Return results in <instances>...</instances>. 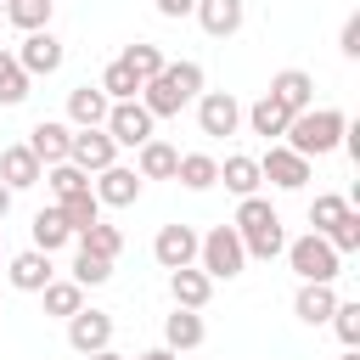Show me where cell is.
Listing matches in <instances>:
<instances>
[{"mask_svg": "<svg viewBox=\"0 0 360 360\" xmlns=\"http://www.w3.org/2000/svg\"><path fill=\"white\" fill-rule=\"evenodd\" d=\"M332 309H338L332 281H304V287H298V298H292V315H298L304 326H326V321H332Z\"/></svg>", "mask_w": 360, "mask_h": 360, "instance_id": "d6986e66", "label": "cell"}, {"mask_svg": "<svg viewBox=\"0 0 360 360\" xmlns=\"http://www.w3.org/2000/svg\"><path fill=\"white\" fill-rule=\"evenodd\" d=\"M68 343H73L79 354L112 349V315H107V309H79V315H68Z\"/></svg>", "mask_w": 360, "mask_h": 360, "instance_id": "7c38bea8", "label": "cell"}, {"mask_svg": "<svg viewBox=\"0 0 360 360\" xmlns=\"http://www.w3.org/2000/svg\"><path fill=\"white\" fill-rule=\"evenodd\" d=\"M39 298H45V315H62V321L84 309V287H79V281H51Z\"/></svg>", "mask_w": 360, "mask_h": 360, "instance_id": "1f68e13d", "label": "cell"}, {"mask_svg": "<svg viewBox=\"0 0 360 360\" xmlns=\"http://www.w3.org/2000/svg\"><path fill=\"white\" fill-rule=\"evenodd\" d=\"M242 264H248V253H242V236L231 225H214L197 236V270L208 281H231V276H242Z\"/></svg>", "mask_w": 360, "mask_h": 360, "instance_id": "277c9868", "label": "cell"}, {"mask_svg": "<svg viewBox=\"0 0 360 360\" xmlns=\"http://www.w3.org/2000/svg\"><path fill=\"white\" fill-rule=\"evenodd\" d=\"M248 124H253V135H264L270 146L287 135V124H292V112L281 107V101H270V96H259L253 107H248Z\"/></svg>", "mask_w": 360, "mask_h": 360, "instance_id": "d4e9b609", "label": "cell"}, {"mask_svg": "<svg viewBox=\"0 0 360 360\" xmlns=\"http://www.w3.org/2000/svg\"><path fill=\"white\" fill-rule=\"evenodd\" d=\"M236 124H242V101L231 96V90H202L197 96V129L202 135H236Z\"/></svg>", "mask_w": 360, "mask_h": 360, "instance_id": "52a82bcc", "label": "cell"}, {"mask_svg": "<svg viewBox=\"0 0 360 360\" xmlns=\"http://www.w3.org/2000/svg\"><path fill=\"white\" fill-rule=\"evenodd\" d=\"M202 96V68L197 62H163V73L158 79H146L141 84V107L152 112V118H174L186 101H197Z\"/></svg>", "mask_w": 360, "mask_h": 360, "instance_id": "6da1fadb", "label": "cell"}, {"mask_svg": "<svg viewBox=\"0 0 360 360\" xmlns=\"http://www.w3.org/2000/svg\"><path fill=\"white\" fill-rule=\"evenodd\" d=\"M28 231H34V248H39V253H56V248H68V242H73V231H68V219H62L56 208H39Z\"/></svg>", "mask_w": 360, "mask_h": 360, "instance_id": "4316f807", "label": "cell"}, {"mask_svg": "<svg viewBox=\"0 0 360 360\" xmlns=\"http://www.w3.org/2000/svg\"><path fill=\"white\" fill-rule=\"evenodd\" d=\"M169 298H174V309H202V304L214 298V281H208L197 264H186V270H169Z\"/></svg>", "mask_w": 360, "mask_h": 360, "instance_id": "44dd1931", "label": "cell"}, {"mask_svg": "<svg viewBox=\"0 0 360 360\" xmlns=\"http://www.w3.org/2000/svg\"><path fill=\"white\" fill-rule=\"evenodd\" d=\"M191 6H197V0H158L163 17H191Z\"/></svg>", "mask_w": 360, "mask_h": 360, "instance_id": "60d3db41", "label": "cell"}, {"mask_svg": "<svg viewBox=\"0 0 360 360\" xmlns=\"http://www.w3.org/2000/svg\"><path fill=\"white\" fill-rule=\"evenodd\" d=\"M349 214V197H338V191H321L315 202H309V225H315V236H326L338 219Z\"/></svg>", "mask_w": 360, "mask_h": 360, "instance_id": "d590c367", "label": "cell"}, {"mask_svg": "<svg viewBox=\"0 0 360 360\" xmlns=\"http://www.w3.org/2000/svg\"><path fill=\"white\" fill-rule=\"evenodd\" d=\"M281 253H287V264H292V276H298V281H338V270H343V259L332 253V242H326V236H315V231H309V236H298V242H287Z\"/></svg>", "mask_w": 360, "mask_h": 360, "instance_id": "5b68a950", "label": "cell"}, {"mask_svg": "<svg viewBox=\"0 0 360 360\" xmlns=\"http://www.w3.org/2000/svg\"><path fill=\"white\" fill-rule=\"evenodd\" d=\"M343 129H349V118L338 107H309V112H292L281 146H292L298 158H326V152L343 146Z\"/></svg>", "mask_w": 360, "mask_h": 360, "instance_id": "7a4b0ae2", "label": "cell"}, {"mask_svg": "<svg viewBox=\"0 0 360 360\" xmlns=\"http://www.w3.org/2000/svg\"><path fill=\"white\" fill-rule=\"evenodd\" d=\"M68 141H73V129L62 124V118H39L34 129H28V152L39 158V163H68Z\"/></svg>", "mask_w": 360, "mask_h": 360, "instance_id": "e0dca14e", "label": "cell"}, {"mask_svg": "<svg viewBox=\"0 0 360 360\" xmlns=\"http://www.w3.org/2000/svg\"><path fill=\"white\" fill-rule=\"evenodd\" d=\"M107 276H112V264H107V259H96V253H84V248L73 253V281H79V287H101Z\"/></svg>", "mask_w": 360, "mask_h": 360, "instance_id": "74e56055", "label": "cell"}, {"mask_svg": "<svg viewBox=\"0 0 360 360\" xmlns=\"http://www.w3.org/2000/svg\"><path fill=\"white\" fill-rule=\"evenodd\" d=\"M62 56H68V45L51 34V28H39V34H22V45H17V68L34 79V73H56L62 68Z\"/></svg>", "mask_w": 360, "mask_h": 360, "instance_id": "30bf717a", "label": "cell"}, {"mask_svg": "<svg viewBox=\"0 0 360 360\" xmlns=\"http://www.w3.org/2000/svg\"><path fill=\"white\" fill-rule=\"evenodd\" d=\"M118 62H124V68H129V73H135L141 84L163 73V51H158V45H146V39H135V45H129V51H124Z\"/></svg>", "mask_w": 360, "mask_h": 360, "instance_id": "d6a6232c", "label": "cell"}, {"mask_svg": "<svg viewBox=\"0 0 360 360\" xmlns=\"http://www.w3.org/2000/svg\"><path fill=\"white\" fill-rule=\"evenodd\" d=\"M6 214H11V191L0 186V219H6Z\"/></svg>", "mask_w": 360, "mask_h": 360, "instance_id": "ee69618b", "label": "cell"}, {"mask_svg": "<svg viewBox=\"0 0 360 360\" xmlns=\"http://www.w3.org/2000/svg\"><path fill=\"white\" fill-rule=\"evenodd\" d=\"M202 338H208V326H202L197 309H174V315H163V349H169V354H186V349H197Z\"/></svg>", "mask_w": 360, "mask_h": 360, "instance_id": "7402d4cb", "label": "cell"}, {"mask_svg": "<svg viewBox=\"0 0 360 360\" xmlns=\"http://www.w3.org/2000/svg\"><path fill=\"white\" fill-rule=\"evenodd\" d=\"M191 11H197V22H202V34H208V39H231V34L242 28V17H248V11H242V0H197Z\"/></svg>", "mask_w": 360, "mask_h": 360, "instance_id": "ffe728a7", "label": "cell"}, {"mask_svg": "<svg viewBox=\"0 0 360 360\" xmlns=\"http://www.w3.org/2000/svg\"><path fill=\"white\" fill-rule=\"evenodd\" d=\"M56 214H62V219H68V231L79 236V231H90V225L101 219V202H96V191H79V197L56 202Z\"/></svg>", "mask_w": 360, "mask_h": 360, "instance_id": "4dcf8cb0", "label": "cell"}, {"mask_svg": "<svg viewBox=\"0 0 360 360\" xmlns=\"http://www.w3.org/2000/svg\"><path fill=\"white\" fill-rule=\"evenodd\" d=\"M68 163L84 169V174H101V169L118 163V146H112L107 129H73V141H68Z\"/></svg>", "mask_w": 360, "mask_h": 360, "instance_id": "ba28073f", "label": "cell"}, {"mask_svg": "<svg viewBox=\"0 0 360 360\" xmlns=\"http://www.w3.org/2000/svg\"><path fill=\"white\" fill-rule=\"evenodd\" d=\"M39 180H45V163H39L22 141L0 146V186H6V191H28V186H39Z\"/></svg>", "mask_w": 360, "mask_h": 360, "instance_id": "4fadbf2b", "label": "cell"}, {"mask_svg": "<svg viewBox=\"0 0 360 360\" xmlns=\"http://www.w3.org/2000/svg\"><path fill=\"white\" fill-rule=\"evenodd\" d=\"M332 326H338L343 349H360V298H354V304H343V298H338V309H332Z\"/></svg>", "mask_w": 360, "mask_h": 360, "instance_id": "f35d334b", "label": "cell"}, {"mask_svg": "<svg viewBox=\"0 0 360 360\" xmlns=\"http://www.w3.org/2000/svg\"><path fill=\"white\" fill-rule=\"evenodd\" d=\"M152 259H158L163 270L197 264V231H191V225H163V231L152 236Z\"/></svg>", "mask_w": 360, "mask_h": 360, "instance_id": "8fae6325", "label": "cell"}, {"mask_svg": "<svg viewBox=\"0 0 360 360\" xmlns=\"http://www.w3.org/2000/svg\"><path fill=\"white\" fill-rule=\"evenodd\" d=\"M135 360H180V354H169V349H146V354H135Z\"/></svg>", "mask_w": 360, "mask_h": 360, "instance_id": "b9f144b4", "label": "cell"}, {"mask_svg": "<svg viewBox=\"0 0 360 360\" xmlns=\"http://www.w3.org/2000/svg\"><path fill=\"white\" fill-rule=\"evenodd\" d=\"M6 276H11V287H17V292H45V287L56 281V270H51V253H39V248L17 253V259L6 264Z\"/></svg>", "mask_w": 360, "mask_h": 360, "instance_id": "ac0fdd59", "label": "cell"}, {"mask_svg": "<svg viewBox=\"0 0 360 360\" xmlns=\"http://www.w3.org/2000/svg\"><path fill=\"white\" fill-rule=\"evenodd\" d=\"M219 180H225V191H236V197H259V158H242V152H231L225 163H219Z\"/></svg>", "mask_w": 360, "mask_h": 360, "instance_id": "484cf974", "label": "cell"}, {"mask_svg": "<svg viewBox=\"0 0 360 360\" xmlns=\"http://www.w3.org/2000/svg\"><path fill=\"white\" fill-rule=\"evenodd\" d=\"M107 96H101V84H79V90H68V129H101L107 124Z\"/></svg>", "mask_w": 360, "mask_h": 360, "instance_id": "2e32d148", "label": "cell"}, {"mask_svg": "<svg viewBox=\"0 0 360 360\" xmlns=\"http://www.w3.org/2000/svg\"><path fill=\"white\" fill-rule=\"evenodd\" d=\"M326 242H332V253H338V259H343V253H354V248H360V214L349 208V214L326 231Z\"/></svg>", "mask_w": 360, "mask_h": 360, "instance_id": "8d00e7d4", "label": "cell"}, {"mask_svg": "<svg viewBox=\"0 0 360 360\" xmlns=\"http://www.w3.org/2000/svg\"><path fill=\"white\" fill-rule=\"evenodd\" d=\"M338 51H343V56H360V11L343 22V39H338Z\"/></svg>", "mask_w": 360, "mask_h": 360, "instance_id": "ab89813d", "label": "cell"}, {"mask_svg": "<svg viewBox=\"0 0 360 360\" xmlns=\"http://www.w3.org/2000/svg\"><path fill=\"white\" fill-rule=\"evenodd\" d=\"M73 242H79L84 253H96V259H107V264H112V259L124 253V231H118V225H107V219H96V225H90V231H79Z\"/></svg>", "mask_w": 360, "mask_h": 360, "instance_id": "83f0119b", "label": "cell"}, {"mask_svg": "<svg viewBox=\"0 0 360 360\" xmlns=\"http://www.w3.org/2000/svg\"><path fill=\"white\" fill-rule=\"evenodd\" d=\"M231 231L242 236V253H248V259H276V253L287 248L281 214H276L264 197H242V202H236V219H231Z\"/></svg>", "mask_w": 360, "mask_h": 360, "instance_id": "3957f363", "label": "cell"}, {"mask_svg": "<svg viewBox=\"0 0 360 360\" xmlns=\"http://www.w3.org/2000/svg\"><path fill=\"white\" fill-rule=\"evenodd\" d=\"M174 180H180L186 191H208V186H219V158H208V152H180Z\"/></svg>", "mask_w": 360, "mask_h": 360, "instance_id": "cb8c5ba5", "label": "cell"}, {"mask_svg": "<svg viewBox=\"0 0 360 360\" xmlns=\"http://www.w3.org/2000/svg\"><path fill=\"white\" fill-rule=\"evenodd\" d=\"M17 101H28V73L17 68L11 51H0V107H17Z\"/></svg>", "mask_w": 360, "mask_h": 360, "instance_id": "836d02e7", "label": "cell"}, {"mask_svg": "<svg viewBox=\"0 0 360 360\" xmlns=\"http://www.w3.org/2000/svg\"><path fill=\"white\" fill-rule=\"evenodd\" d=\"M174 163H180V152L169 146V141H146V146H135V174L141 180H174Z\"/></svg>", "mask_w": 360, "mask_h": 360, "instance_id": "603a6c76", "label": "cell"}, {"mask_svg": "<svg viewBox=\"0 0 360 360\" xmlns=\"http://www.w3.org/2000/svg\"><path fill=\"white\" fill-rule=\"evenodd\" d=\"M152 124H158V118H152L141 101H112L101 129L112 135V146H146V141H152Z\"/></svg>", "mask_w": 360, "mask_h": 360, "instance_id": "8992f818", "label": "cell"}, {"mask_svg": "<svg viewBox=\"0 0 360 360\" xmlns=\"http://www.w3.org/2000/svg\"><path fill=\"white\" fill-rule=\"evenodd\" d=\"M90 191H96V202H101V208H129V202L141 197V174H135L129 163H112V169H101V174H96V186H90Z\"/></svg>", "mask_w": 360, "mask_h": 360, "instance_id": "5bb4252c", "label": "cell"}, {"mask_svg": "<svg viewBox=\"0 0 360 360\" xmlns=\"http://www.w3.org/2000/svg\"><path fill=\"white\" fill-rule=\"evenodd\" d=\"M96 84H101V96H107V101H135V96H141V79H135V73H129L118 56L107 62V73H101Z\"/></svg>", "mask_w": 360, "mask_h": 360, "instance_id": "f546056e", "label": "cell"}, {"mask_svg": "<svg viewBox=\"0 0 360 360\" xmlns=\"http://www.w3.org/2000/svg\"><path fill=\"white\" fill-rule=\"evenodd\" d=\"M338 360H360V349H343V354H338Z\"/></svg>", "mask_w": 360, "mask_h": 360, "instance_id": "f6af8a7d", "label": "cell"}, {"mask_svg": "<svg viewBox=\"0 0 360 360\" xmlns=\"http://www.w3.org/2000/svg\"><path fill=\"white\" fill-rule=\"evenodd\" d=\"M270 101H281L287 112H309L315 107V79L304 73V68H281L276 79H270V90H264Z\"/></svg>", "mask_w": 360, "mask_h": 360, "instance_id": "9a60e30c", "label": "cell"}, {"mask_svg": "<svg viewBox=\"0 0 360 360\" xmlns=\"http://www.w3.org/2000/svg\"><path fill=\"white\" fill-rule=\"evenodd\" d=\"M259 180H270V186H281V191H304V180H309V158H298L292 146H270L264 158H259Z\"/></svg>", "mask_w": 360, "mask_h": 360, "instance_id": "9c48e42d", "label": "cell"}, {"mask_svg": "<svg viewBox=\"0 0 360 360\" xmlns=\"http://www.w3.org/2000/svg\"><path fill=\"white\" fill-rule=\"evenodd\" d=\"M51 6L56 0H6V22H17L22 34H39L51 28Z\"/></svg>", "mask_w": 360, "mask_h": 360, "instance_id": "f1b7e54d", "label": "cell"}, {"mask_svg": "<svg viewBox=\"0 0 360 360\" xmlns=\"http://www.w3.org/2000/svg\"><path fill=\"white\" fill-rule=\"evenodd\" d=\"M0 17H6V0H0Z\"/></svg>", "mask_w": 360, "mask_h": 360, "instance_id": "bcb514c9", "label": "cell"}, {"mask_svg": "<svg viewBox=\"0 0 360 360\" xmlns=\"http://www.w3.org/2000/svg\"><path fill=\"white\" fill-rule=\"evenodd\" d=\"M84 360H124V354H112V349H96V354H84Z\"/></svg>", "mask_w": 360, "mask_h": 360, "instance_id": "7bdbcfd3", "label": "cell"}, {"mask_svg": "<svg viewBox=\"0 0 360 360\" xmlns=\"http://www.w3.org/2000/svg\"><path fill=\"white\" fill-rule=\"evenodd\" d=\"M45 186L56 191V202H68V197H79V191H90V174H84V169H73V163H51V174H45Z\"/></svg>", "mask_w": 360, "mask_h": 360, "instance_id": "e575fe53", "label": "cell"}]
</instances>
